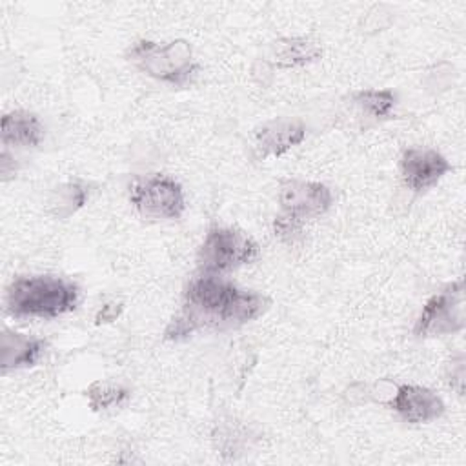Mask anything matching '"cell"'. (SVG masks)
<instances>
[{
  "instance_id": "6da1fadb",
  "label": "cell",
  "mask_w": 466,
  "mask_h": 466,
  "mask_svg": "<svg viewBox=\"0 0 466 466\" xmlns=\"http://www.w3.org/2000/svg\"><path fill=\"white\" fill-rule=\"evenodd\" d=\"M269 304L258 291L240 289L217 273H200L187 282L182 309L164 329V339L180 340L200 329H235L260 317Z\"/></svg>"
},
{
  "instance_id": "7a4b0ae2",
  "label": "cell",
  "mask_w": 466,
  "mask_h": 466,
  "mask_svg": "<svg viewBox=\"0 0 466 466\" xmlns=\"http://www.w3.org/2000/svg\"><path fill=\"white\" fill-rule=\"evenodd\" d=\"M80 299L78 286L56 275L15 279L5 293V309L15 319H55L71 313Z\"/></svg>"
},
{
  "instance_id": "3957f363",
  "label": "cell",
  "mask_w": 466,
  "mask_h": 466,
  "mask_svg": "<svg viewBox=\"0 0 466 466\" xmlns=\"http://www.w3.org/2000/svg\"><path fill=\"white\" fill-rule=\"evenodd\" d=\"M126 58L144 75L177 87L191 84L200 69L186 40H171L167 44L138 40L127 47Z\"/></svg>"
},
{
  "instance_id": "277c9868",
  "label": "cell",
  "mask_w": 466,
  "mask_h": 466,
  "mask_svg": "<svg viewBox=\"0 0 466 466\" xmlns=\"http://www.w3.org/2000/svg\"><path fill=\"white\" fill-rule=\"evenodd\" d=\"M260 257V248L246 231L231 226H213L208 229L197 253L200 273H228L251 264Z\"/></svg>"
},
{
  "instance_id": "5b68a950",
  "label": "cell",
  "mask_w": 466,
  "mask_h": 466,
  "mask_svg": "<svg viewBox=\"0 0 466 466\" xmlns=\"http://www.w3.org/2000/svg\"><path fill=\"white\" fill-rule=\"evenodd\" d=\"M466 328V299L462 279L446 284L441 291L433 293L422 306L413 335L417 339L453 335Z\"/></svg>"
},
{
  "instance_id": "8992f818",
  "label": "cell",
  "mask_w": 466,
  "mask_h": 466,
  "mask_svg": "<svg viewBox=\"0 0 466 466\" xmlns=\"http://www.w3.org/2000/svg\"><path fill=\"white\" fill-rule=\"evenodd\" d=\"M129 202L146 218L177 220L186 211L182 186L162 173L135 177L127 186Z\"/></svg>"
},
{
  "instance_id": "52a82bcc",
  "label": "cell",
  "mask_w": 466,
  "mask_h": 466,
  "mask_svg": "<svg viewBox=\"0 0 466 466\" xmlns=\"http://www.w3.org/2000/svg\"><path fill=\"white\" fill-rule=\"evenodd\" d=\"M280 215L304 226L306 220L324 215L333 204L331 189L322 182L286 178L279 184Z\"/></svg>"
},
{
  "instance_id": "ba28073f",
  "label": "cell",
  "mask_w": 466,
  "mask_h": 466,
  "mask_svg": "<svg viewBox=\"0 0 466 466\" xmlns=\"http://www.w3.org/2000/svg\"><path fill=\"white\" fill-rule=\"evenodd\" d=\"M382 404L410 424L431 422L442 417L446 410L442 399L433 390L417 384H391Z\"/></svg>"
},
{
  "instance_id": "9c48e42d",
  "label": "cell",
  "mask_w": 466,
  "mask_h": 466,
  "mask_svg": "<svg viewBox=\"0 0 466 466\" xmlns=\"http://www.w3.org/2000/svg\"><path fill=\"white\" fill-rule=\"evenodd\" d=\"M308 127L300 118L279 116L262 122L253 131V155L257 160L282 157L295 146L302 144Z\"/></svg>"
},
{
  "instance_id": "30bf717a",
  "label": "cell",
  "mask_w": 466,
  "mask_h": 466,
  "mask_svg": "<svg viewBox=\"0 0 466 466\" xmlns=\"http://www.w3.org/2000/svg\"><path fill=\"white\" fill-rule=\"evenodd\" d=\"M450 160L431 147H408L400 157V178L413 193H424L451 171Z\"/></svg>"
},
{
  "instance_id": "8fae6325",
  "label": "cell",
  "mask_w": 466,
  "mask_h": 466,
  "mask_svg": "<svg viewBox=\"0 0 466 466\" xmlns=\"http://www.w3.org/2000/svg\"><path fill=\"white\" fill-rule=\"evenodd\" d=\"M46 346L47 342L44 339L16 333L9 328H4L0 335L2 371L35 366L42 357Z\"/></svg>"
},
{
  "instance_id": "7c38bea8",
  "label": "cell",
  "mask_w": 466,
  "mask_h": 466,
  "mask_svg": "<svg viewBox=\"0 0 466 466\" xmlns=\"http://www.w3.org/2000/svg\"><path fill=\"white\" fill-rule=\"evenodd\" d=\"M0 137L4 146L35 147L44 138V126L35 113L16 109L2 116Z\"/></svg>"
},
{
  "instance_id": "4fadbf2b",
  "label": "cell",
  "mask_w": 466,
  "mask_h": 466,
  "mask_svg": "<svg viewBox=\"0 0 466 466\" xmlns=\"http://www.w3.org/2000/svg\"><path fill=\"white\" fill-rule=\"evenodd\" d=\"M322 55V47L317 40L308 36H293L282 38L273 44L271 49V64L279 69H291L311 64L319 60Z\"/></svg>"
},
{
  "instance_id": "5bb4252c",
  "label": "cell",
  "mask_w": 466,
  "mask_h": 466,
  "mask_svg": "<svg viewBox=\"0 0 466 466\" xmlns=\"http://www.w3.org/2000/svg\"><path fill=\"white\" fill-rule=\"evenodd\" d=\"M89 200V184L84 180H67L58 184L47 200V213L58 220H66L86 206Z\"/></svg>"
},
{
  "instance_id": "9a60e30c",
  "label": "cell",
  "mask_w": 466,
  "mask_h": 466,
  "mask_svg": "<svg viewBox=\"0 0 466 466\" xmlns=\"http://www.w3.org/2000/svg\"><path fill=\"white\" fill-rule=\"evenodd\" d=\"M351 104L368 120H388L397 106V93L393 89H362L351 95Z\"/></svg>"
},
{
  "instance_id": "2e32d148",
  "label": "cell",
  "mask_w": 466,
  "mask_h": 466,
  "mask_svg": "<svg viewBox=\"0 0 466 466\" xmlns=\"http://www.w3.org/2000/svg\"><path fill=\"white\" fill-rule=\"evenodd\" d=\"M84 395H86L91 410L107 411V410H115V408H120L122 404H126L131 397V391L122 384H115L109 380H95L93 384L87 386Z\"/></svg>"
},
{
  "instance_id": "e0dca14e",
  "label": "cell",
  "mask_w": 466,
  "mask_h": 466,
  "mask_svg": "<svg viewBox=\"0 0 466 466\" xmlns=\"http://www.w3.org/2000/svg\"><path fill=\"white\" fill-rule=\"evenodd\" d=\"M446 382L459 395L464 391V353H457L446 364Z\"/></svg>"
},
{
  "instance_id": "ac0fdd59",
  "label": "cell",
  "mask_w": 466,
  "mask_h": 466,
  "mask_svg": "<svg viewBox=\"0 0 466 466\" xmlns=\"http://www.w3.org/2000/svg\"><path fill=\"white\" fill-rule=\"evenodd\" d=\"M124 309V304L122 302H116V300H111V302H106L102 304V308L96 311L95 315V322L96 324H106V322H113L120 317Z\"/></svg>"
}]
</instances>
